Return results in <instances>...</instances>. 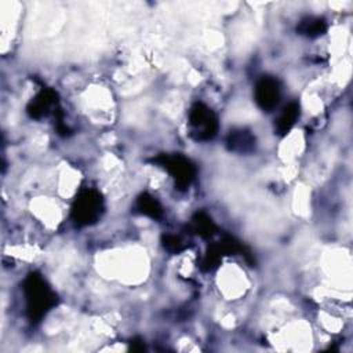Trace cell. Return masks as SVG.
<instances>
[{
	"instance_id": "7a4b0ae2",
	"label": "cell",
	"mask_w": 353,
	"mask_h": 353,
	"mask_svg": "<svg viewBox=\"0 0 353 353\" xmlns=\"http://www.w3.org/2000/svg\"><path fill=\"white\" fill-rule=\"evenodd\" d=\"M103 211V199L95 189L85 188L79 192L73 204L70 216L77 226L95 223Z\"/></svg>"
},
{
	"instance_id": "6da1fadb",
	"label": "cell",
	"mask_w": 353,
	"mask_h": 353,
	"mask_svg": "<svg viewBox=\"0 0 353 353\" xmlns=\"http://www.w3.org/2000/svg\"><path fill=\"white\" fill-rule=\"evenodd\" d=\"M23 295L26 314L32 323H39L58 302L57 294L36 272L29 273L23 280Z\"/></svg>"
},
{
	"instance_id": "5b68a950",
	"label": "cell",
	"mask_w": 353,
	"mask_h": 353,
	"mask_svg": "<svg viewBox=\"0 0 353 353\" xmlns=\"http://www.w3.org/2000/svg\"><path fill=\"white\" fill-rule=\"evenodd\" d=\"M255 102L263 112H272L280 101V84L270 76L261 77L254 90Z\"/></svg>"
},
{
	"instance_id": "ba28073f",
	"label": "cell",
	"mask_w": 353,
	"mask_h": 353,
	"mask_svg": "<svg viewBox=\"0 0 353 353\" xmlns=\"http://www.w3.org/2000/svg\"><path fill=\"white\" fill-rule=\"evenodd\" d=\"M298 117H299V103L298 102H290L288 105H285L283 108L281 113L276 119L274 131L281 137L285 135L294 127Z\"/></svg>"
},
{
	"instance_id": "52a82bcc",
	"label": "cell",
	"mask_w": 353,
	"mask_h": 353,
	"mask_svg": "<svg viewBox=\"0 0 353 353\" xmlns=\"http://www.w3.org/2000/svg\"><path fill=\"white\" fill-rule=\"evenodd\" d=\"M226 148L236 153H248L255 148V137L250 130H233L226 137Z\"/></svg>"
},
{
	"instance_id": "30bf717a",
	"label": "cell",
	"mask_w": 353,
	"mask_h": 353,
	"mask_svg": "<svg viewBox=\"0 0 353 353\" xmlns=\"http://www.w3.org/2000/svg\"><path fill=\"white\" fill-rule=\"evenodd\" d=\"M296 30L302 36L314 39V37H319V36L324 34V32L327 30V23L323 18L309 17V18H305L299 22V25L296 26Z\"/></svg>"
},
{
	"instance_id": "8fae6325",
	"label": "cell",
	"mask_w": 353,
	"mask_h": 353,
	"mask_svg": "<svg viewBox=\"0 0 353 353\" xmlns=\"http://www.w3.org/2000/svg\"><path fill=\"white\" fill-rule=\"evenodd\" d=\"M192 228L203 239L211 237L215 233V230H216V226H215L214 221L211 219V216L207 215L203 211L196 212L193 215V218H192Z\"/></svg>"
},
{
	"instance_id": "8992f818",
	"label": "cell",
	"mask_w": 353,
	"mask_h": 353,
	"mask_svg": "<svg viewBox=\"0 0 353 353\" xmlns=\"http://www.w3.org/2000/svg\"><path fill=\"white\" fill-rule=\"evenodd\" d=\"M57 92L51 88H43L29 102L26 112L32 119H41L43 116H47L52 108H57Z\"/></svg>"
},
{
	"instance_id": "9c48e42d",
	"label": "cell",
	"mask_w": 353,
	"mask_h": 353,
	"mask_svg": "<svg viewBox=\"0 0 353 353\" xmlns=\"http://www.w3.org/2000/svg\"><path fill=\"white\" fill-rule=\"evenodd\" d=\"M135 208L139 214L146 215L153 219H160L163 216V208H161L160 203L153 196H150L148 193H142L137 199Z\"/></svg>"
},
{
	"instance_id": "277c9868",
	"label": "cell",
	"mask_w": 353,
	"mask_h": 353,
	"mask_svg": "<svg viewBox=\"0 0 353 353\" xmlns=\"http://www.w3.org/2000/svg\"><path fill=\"white\" fill-rule=\"evenodd\" d=\"M189 127L190 137L196 141H210L216 135L219 130L216 114L201 102H196L190 108Z\"/></svg>"
},
{
	"instance_id": "7c38bea8",
	"label": "cell",
	"mask_w": 353,
	"mask_h": 353,
	"mask_svg": "<svg viewBox=\"0 0 353 353\" xmlns=\"http://www.w3.org/2000/svg\"><path fill=\"white\" fill-rule=\"evenodd\" d=\"M163 245H164V248H165L167 251L174 252V254L183 251L185 247H186V245L183 244V241H182L178 236H175V234H165V236L163 237Z\"/></svg>"
},
{
	"instance_id": "3957f363",
	"label": "cell",
	"mask_w": 353,
	"mask_h": 353,
	"mask_svg": "<svg viewBox=\"0 0 353 353\" xmlns=\"http://www.w3.org/2000/svg\"><path fill=\"white\" fill-rule=\"evenodd\" d=\"M164 168L174 179L178 190H186L196 176V167L182 154H159L152 160Z\"/></svg>"
}]
</instances>
